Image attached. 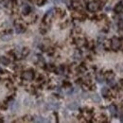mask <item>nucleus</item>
<instances>
[{
	"label": "nucleus",
	"instance_id": "21",
	"mask_svg": "<svg viewBox=\"0 0 123 123\" xmlns=\"http://www.w3.org/2000/svg\"><path fill=\"white\" fill-rule=\"evenodd\" d=\"M12 37V34H11V32H10V33H7V34H2L1 39L4 40V41H8V40H11Z\"/></svg>",
	"mask_w": 123,
	"mask_h": 123
},
{
	"label": "nucleus",
	"instance_id": "10",
	"mask_svg": "<svg viewBox=\"0 0 123 123\" xmlns=\"http://www.w3.org/2000/svg\"><path fill=\"white\" fill-rule=\"evenodd\" d=\"M95 49H96V51H97L98 53H102V52L105 50V46H104V45H103L102 43H98Z\"/></svg>",
	"mask_w": 123,
	"mask_h": 123
},
{
	"label": "nucleus",
	"instance_id": "5",
	"mask_svg": "<svg viewBox=\"0 0 123 123\" xmlns=\"http://www.w3.org/2000/svg\"><path fill=\"white\" fill-rule=\"evenodd\" d=\"M31 12V8L29 4H23L22 6V12L24 15H29Z\"/></svg>",
	"mask_w": 123,
	"mask_h": 123
},
{
	"label": "nucleus",
	"instance_id": "11",
	"mask_svg": "<svg viewBox=\"0 0 123 123\" xmlns=\"http://www.w3.org/2000/svg\"><path fill=\"white\" fill-rule=\"evenodd\" d=\"M123 11V1H121V2H119L118 4H117L116 5V7H115V12H121Z\"/></svg>",
	"mask_w": 123,
	"mask_h": 123
},
{
	"label": "nucleus",
	"instance_id": "15",
	"mask_svg": "<svg viewBox=\"0 0 123 123\" xmlns=\"http://www.w3.org/2000/svg\"><path fill=\"white\" fill-rule=\"evenodd\" d=\"M73 57H74V59H75V60H77V61H80V60H81V58H82L81 52H80V50H76V51L74 52V55H73Z\"/></svg>",
	"mask_w": 123,
	"mask_h": 123
},
{
	"label": "nucleus",
	"instance_id": "29",
	"mask_svg": "<svg viewBox=\"0 0 123 123\" xmlns=\"http://www.w3.org/2000/svg\"><path fill=\"white\" fill-rule=\"evenodd\" d=\"M61 1H62V0H55V2H56V3H60Z\"/></svg>",
	"mask_w": 123,
	"mask_h": 123
},
{
	"label": "nucleus",
	"instance_id": "16",
	"mask_svg": "<svg viewBox=\"0 0 123 123\" xmlns=\"http://www.w3.org/2000/svg\"><path fill=\"white\" fill-rule=\"evenodd\" d=\"M104 75H105V78H106V80H111V79H115V73L113 72V71H107L106 73H104Z\"/></svg>",
	"mask_w": 123,
	"mask_h": 123
},
{
	"label": "nucleus",
	"instance_id": "9",
	"mask_svg": "<svg viewBox=\"0 0 123 123\" xmlns=\"http://www.w3.org/2000/svg\"><path fill=\"white\" fill-rule=\"evenodd\" d=\"M96 80H97L98 82L102 83V82L106 80V78H105V75H104V74H102V73H98V74L96 75Z\"/></svg>",
	"mask_w": 123,
	"mask_h": 123
},
{
	"label": "nucleus",
	"instance_id": "12",
	"mask_svg": "<svg viewBox=\"0 0 123 123\" xmlns=\"http://www.w3.org/2000/svg\"><path fill=\"white\" fill-rule=\"evenodd\" d=\"M91 98H92L93 101L96 102V103H99L101 101V98H100V97L98 94H92L91 95Z\"/></svg>",
	"mask_w": 123,
	"mask_h": 123
},
{
	"label": "nucleus",
	"instance_id": "19",
	"mask_svg": "<svg viewBox=\"0 0 123 123\" xmlns=\"http://www.w3.org/2000/svg\"><path fill=\"white\" fill-rule=\"evenodd\" d=\"M68 109H70V110H77L78 108H79V104H78L77 102H71V103H69L68 104Z\"/></svg>",
	"mask_w": 123,
	"mask_h": 123
},
{
	"label": "nucleus",
	"instance_id": "2",
	"mask_svg": "<svg viewBox=\"0 0 123 123\" xmlns=\"http://www.w3.org/2000/svg\"><path fill=\"white\" fill-rule=\"evenodd\" d=\"M22 79L24 80H27V81H30V80H32L34 79V71L31 70V69H29V70H26L22 73Z\"/></svg>",
	"mask_w": 123,
	"mask_h": 123
},
{
	"label": "nucleus",
	"instance_id": "22",
	"mask_svg": "<svg viewBox=\"0 0 123 123\" xmlns=\"http://www.w3.org/2000/svg\"><path fill=\"white\" fill-rule=\"evenodd\" d=\"M38 58H37V62H38V64H39V66H44L45 65V60H44V58L42 57V56H37Z\"/></svg>",
	"mask_w": 123,
	"mask_h": 123
},
{
	"label": "nucleus",
	"instance_id": "23",
	"mask_svg": "<svg viewBox=\"0 0 123 123\" xmlns=\"http://www.w3.org/2000/svg\"><path fill=\"white\" fill-rule=\"evenodd\" d=\"M18 108H19V103H18L17 101H14V102L12 103V105L11 106V109H12L13 112H15Z\"/></svg>",
	"mask_w": 123,
	"mask_h": 123
},
{
	"label": "nucleus",
	"instance_id": "17",
	"mask_svg": "<svg viewBox=\"0 0 123 123\" xmlns=\"http://www.w3.org/2000/svg\"><path fill=\"white\" fill-rule=\"evenodd\" d=\"M72 17H73L74 19H77V20H81V19H83V16L81 15V13L79 12H73V13H72Z\"/></svg>",
	"mask_w": 123,
	"mask_h": 123
},
{
	"label": "nucleus",
	"instance_id": "27",
	"mask_svg": "<svg viewBox=\"0 0 123 123\" xmlns=\"http://www.w3.org/2000/svg\"><path fill=\"white\" fill-rule=\"evenodd\" d=\"M37 5L38 6H44L45 3H46V0H37Z\"/></svg>",
	"mask_w": 123,
	"mask_h": 123
},
{
	"label": "nucleus",
	"instance_id": "30",
	"mask_svg": "<svg viewBox=\"0 0 123 123\" xmlns=\"http://www.w3.org/2000/svg\"><path fill=\"white\" fill-rule=\"evenodd\" d=\"M120 120H121V122H123V115L121 116V117H120Z\"/></svg>",
	"mask_w": 123,
	"mask_h": 123
},
{
	"label": "nucleus",
	"instance_id": "24",
	"mask_svg": "<svg viewBox=\"0 0 123 123\" xmlns=\"http://www.w3.org/2000/svg\"><path fill=\"white\" fill-rule=\"evenodd\" d=\"M29 53H30V49H29V48H27V47L23 48V50L21 51L22 56H28V55H29Z\"/></svg>",
	"mask_w": 123,
	"mask_h": 123
},
{
	"label": "nucleus",
	"instance_id": "6",
	"mask_svg": "<svg viewBox=\"0 0 123 123\" xmlns=\"http://www.w3.org/2000/svg\"><path fill=\"white\" fill-rule=\"evenodd\" d=\"M108 110H109V112H110L111 116H113V117L117 116V112H118L117 107L115 104H110V105L108 106Z\"/></svg>",
	"mask_w": 123,
	"mask_h": 123
},
{
	"label": "nucleus",
	"instance_id": "1",
	"mask_svg": "<svg viewBox=\"0 0 123 123\" xmlns=\"http://www.w3.org/2000/svg\"><path fill=\"white\" fill-rule=\"evenodd\" d=\"M122 46V39L117 37V36H114L111 41H110V48L114 51H117Z\"/></svg>",
	"mask_w": 123,
	"mask_h": 123
},
{
	"label": "nucleus",
	"instance_id": "20",
	"mask_svg": "<svg viewBox=\"0 0 123 123\" xmlns=\"http://www.w3.org/2000/svg\"><path fill=\"white\" fill-rule=\"evenodd\" d=\"M49 108H51L53 110H58L60 108V103H58V102H50L49 103Z\"/></svg>",
	"mask_w": 123,
	"mask_h": 123
},
{
	"label": "nucleus",
	"instance_id": "18",
	"mask_svg": "<svg viewBox=\"0 0 123 123\" xmlns=\"http://www.w3.org/2000/svg\"><path fill=\"white\" fill-rule=\"evenodd\" d=\"M101 94H102V96H103L104 98H108V96L110 95V90H109V88H108V87H103V88L101 89Z\"/></svg>",
	"mask_w": 123,
	"mask_h": 123
},
{
	"label": "nucleus",
	"instance_id": "7",
	"mask_svg": "<svg viewBox=\"0 0 123 123\" xmlns=\"http://www.w3.org/2000/svg\"><path fill=\"white\" fill-rule=\"evenodd\" d=\"M26 31V28L20 23V22H17L15 24V32L16 33H23L24 31Z\"/></svg>",
	"mask_w": 123,
	"mask_h": 123
},
{
	"label": "nucleus",
	"instance_id": "3",
	"mask_svg": "<svg viewBox=\"0 0 123 123\" xmlns=\"http://www.w3.org/2000/svg\"><path fill=\"white\" fill-rule=\"evenodd\" d=\"M99 7H100V5H99V3L97 2V1H90V2L87 4V9H88V11L91 12H96L97 11H98Z\"/></svg>",
	"mask_w": 123,
	"mask_h": 123
},
{
	"label": "nucleus",
	"instance_id": "13",
	"mask_svg": "<svg viewBox=\"0 0 123 123\" xmlns=\"http://www.w3.org/2000/svg\"><path fill=\"white\" fill-rule=\"evenodd\" d=\"M33 121H34V122H46L47 120L45 119L43 117H40V116H34V117H33Z\"/></svg>",
	"mask_w": 123,
	"mask_h": 123
},
{
	"label": "nucleus",
	"instance_id": "25",
	"mask_svg": "<svg viewBox=\"0 0 123 123\" xmlns=\"http://www.w3.org/2000/svg\"><path fill=\"white\" fill-rule=\"evenodd\" d=\"M108 84L111 86V87H116V81L114 79H111V80H108Z\"/></svg>",
	"mask_w": 123,
	"mask_h": 123
},
{
	"label": "nucleus",
	"instance_id": "4",
	"mask_svg": "<svg viewBox=\"0 0 123 123\" xmlns=\"http://www.w3.org/2000/svg\"><path fill=\"white\" fill-rule=\"evenodd\" d=\"M54 12H55V10H54V9H50L49 11H47V12H46L45 16H44V22H45V23H48V21H50V20H51V18L53 17L54 13H55Z\"/></svg>",
	"mask_w": 123,
	"mask_h": 123
},
{
	"label": "nucleus",
	"instance_id": "8",
	"mask_svg": "<svg viewBox=\"0 0 123 123\" xmlns=\"http://www.w3.org/2000/svg\"><path fill=\"white\" fill-rule=\"evenodd\" d=\"M75 43H76V45H77L79 47H81V46L86 45V41H85V39L82 38V37L76 38V39H75Z\"/></svg>",
	"mask_w": 123,
	"mask_h": 123
},
{
	"label": "nucleus",
	"instance_id": "26",
	"mask_svg": "<svg viewBox=\"0 0 123 123\" xmlns=\"http://www.w3.org/2000/svg\"><path fill=\"white\" fill-rule=\"evenodd\" d=\"M63 2H64V4H65L68 8H71L72 5H73V1H72V0H63Z\"/></svg>",
	"mask_w": 123,
	"mask_h": 123
},
{
	"label": "nucleus",
	"instance_id": "28",
	"mask_svg": "<svg viewBox=\"0 0 123 123\" xmlns=\"http://www.w3.org/2000/svg\"><path fill=\"white\" fill-rule=\"evenodd\" d=\"M117 69H118V70H119V71L123 74V64H120L119 66H117Z\"/></svg>",
	"mask_w": 123,
	"mask_h": 123
},
{
	"label": "nucleus",
	"instance_id": "14",
	"mask_svg": "<svg viewBox=\"0 0 123 123\" xmlns=\"http://www.w3.org/2000/svg\"><path fill=\"white\" fill-rule=\"evenodd\" d=\"M10 59L7 57H0V63H2L3 65H9L10 64Z\"/></svg>",
	"mask_w": 123,
	"mask_h": 123
}]
</instances>
